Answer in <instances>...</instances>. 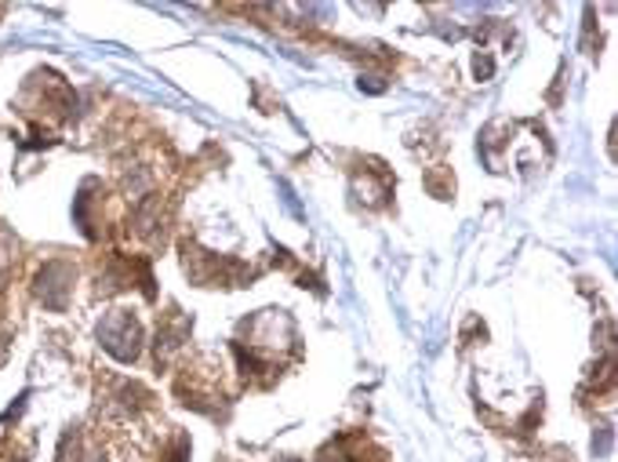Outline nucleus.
Returning a JSON list of instances; mask_svg holds the SVG:
<instances>
[{
  "mask_svg": "<svg viewBox=\"0 0 618 462\" xmlns=\"http://www.w3.org/2000/svg\"><path fill=\"white\" fill-rule=\"evenodd\" d=\"M70 288H73V266L70 263L56 259V263H48L45 270L37 273V299L45 306H51V309L66 306Z\"/></svg>",
  "mask_w": 618,
  "mask_h": 462,
  "instance_id": "nucleus-2",
  "label": "nucleus"
},
{
  "mask_svg": "<svg viewBox=\"0 0 618 462\" xmlns=\"http://www.w3.org/2000/svg\"><path fill=\"white\" fill-rule=\"evenodd\" d=\"M99 339L117 361H135L138 350H143V328H138L135 314H124V309H117V314L102 320Z\"/></svg>",
  "mask_w": 618,
  "mask_h": 462,
  "instance_id": "nucleus-1",
  "label": "nucleus"
}]
</instances>
